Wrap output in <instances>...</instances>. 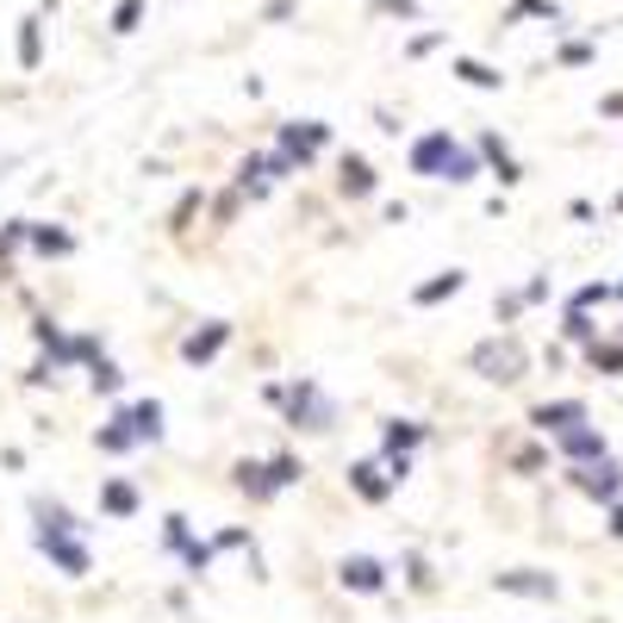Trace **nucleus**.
I'll return each mask as SVG.
<instances>
[{
    "label": "nucleus",
    "mask_w": 623,
    "mask_h": 623,
    "mask_svg": "<svg viewBox=\"0 0 623 623\" xmlns=\"http://www.w3.org/2000/svg\"><path fill=\"white\" fill-rule=\"evenodd\" d=\"M287 424H294V431H337V405L325 399V387H318V380H294V387H287Z\"/></svg>",
    "instance_id": "nucleus-1"
},
{
    "label": "nucleus",
    "mask_w": 623,
    "mask_h": 623,
    "mask_svg": "<svg viewBox=\"0 0 623 623\" xmlns=\"http://www.w3.org/2000/svg\"><path fill=\"white\" fill-rule=\"evenodd\" d=\"M524 368H530V349L517 337H486L481 349H474V374H486V380H498V387L524 380Z\"/></svg>",
    "instance_id": "nucleus-2"
},
{
    "label": "nucleus",
    "mask_w": 623,
    "mask_h": 623,
    "mask_svg": "<svg viewBox=\"0 0 623 623\" xmlns=\"http://www.w3.org/2000/svg\"><path fill=\"white\" fill-rule=\"evenodd\" d=\"M325 144H330V125L325 119H287V125H280V144H275V150H287L299 169H306L312 156L325 150Z\"/></svg>",
    "instance_id": "nucleus-3"
},
{
    "label": "nucleus",
    "mask_w": 623,
    "mask_h": 623,
    "mask_svg": "<svg viewBox=\"0 0 623 623\" xmlns=\"http://www.w3.org/2000/svg\"><path fill=\"white\" fill-rule=\"evenodd\" d=\"M567 481H574L580 493H592V498H617L623 493V467H611L605 455H599V462H580Z\"/></svg>",
    "instance_id": "nucleus-4"
},
{
    "label": "nucleus",
    "mask_w": 623,
    "mask_h": 623,
    "mask_svg": "<svg viewBox=\"0 0 623 623\" xmlns=\"http://www.w3.org/2000/svg\"><path fill=\"white\" fill-rule=\"evenodd\" d=\"M38 548H44V555L57 561V567H62L69 580H88V567H93V561H88V548H81L76 536H38Z\"/></svg>",
    "instance_id": "nucleus-5"
},
{
    "label": "nucleus",
    "mask_w": 623,
    "mask_h": 623,
    "mask_svg": "<svg viewBox=\"0 0 623 623\" xmlns=\"http://www.w3.org/2000/svg\"><path fill=\"white\" fill-rule=\"evenodd\" d=\"M530 424H536V431H548V436H561V431H574V424H586V405H580V399L536 405V412H530Z\"/></svg>",
    "instance_id": "nucleus-6"
},
{
    "label": "nucleus",
    "mask_w": 623,
    "mask_h": 623,
    "mask_svg": "<svg viewBox=\"0 0 623 623\" xmlns=\"http://www.w3.org/2000/svg\"><path fill=\"white\" fill-rule=\"evenodd\" d=\"M31 517H38V536H81V517L69 505H50V498H31Z\"/></svg>",
    "instance_id": "nucleus-7"
},
{
    "label": "nucleus",
    "mask_w": 623,
    "mask_h": 623,
    "mask_svg": "<svg viewBox=\"0 0 623 623\" xmlns=\"http://www.w3.org/2000/svg\"><path fill=\"white\" fill-rule=\"evenodd\" d=\"M449 150H455V138H449V131H424V138L412 144V169H418V175H443Z\"/></svg>",
    "instance_id": "nucleus-8"
},
{
    "label": "nucleus",
    "mask_w": 623,
    "mask_h": 623,
    "mask_svg": "<svg viewBox=\"0 0 623 623\" xmlns=\"http://www.w3.org/2000/svg\"><path fill=\"white\" fill-rule=\"evenodd\" d=\"M337 580H343L349 592H380V586H387V567H380L374 555H349V561L337 567Z\"/></svg>",
    "instance_id": "nucleus-9"
},
{
    "label": "nucleus",
    "mask_w": 623,
    "mask_h": 623,
    "mask_svg": "<svg viewBox=\"0 0 623 623\" xmlns=\"http://www.w3.org/2000/svg\"><path fill=\"white\" fill-rule=\"evenodd\" d=\"M268 187H275V162L268 156H244L237 162V200H263Z\"/></svg>",
    "instance_id": "nucleus-10"
},
{
    "label": "nucleus",
    "mask_w": 623,
    "mask_h": 623,
    "mask_svg": "<svg viewBox=\"0 0 623 623\" xmlns=\"http://www.w3.org/2000/svg\"><path fill=\"white\" fill-rule=\"evenodd\" d=\"M225 343H231V325H218V318H212V325H200L194 337L181 343V362H194V368H200V362H212Z\"/></svg>",
    "instance_id": "nucleus-11"
},
{
    "label": "nucleus",
    "mask_w": 623,
    "mask_h": 623,
    "mask_svg": "<svg viewBox=\"0 0 623 623\" xmlns=\"http://www.w3.org/2000/svg\"><path fill=\"white\" fill-rule=\"evenodd\" d=\"M231 474H237V493L244 498H275L280 493V481H275V467L268 462H237Z\"/></svg>",
    "instance_id": "nucleus-12"
},
{
    "label": "nucleus",
    "mask_w": 623,
    "mask_h": 623,
    "mask_svg": "<svg viewBox=\"0 0 623 623\" xmlns=\"http://www.w3.org/2000/svg\"><path fill=\"white\" fill-rule=\"evenodd\" d=\"M498 592H524V599H555V574H536V567H517V574H498Z\"/></svg>",
    "instance_id": "nucleus-13"
},
{
    "label": "nucleus",
    "mask_w": 623,
    "mask_h": 623,
    "mask_svg": "<svg viewBox=\"0 0 623 623\" xmlns=\"http://www.w3.org/2000/svg\"><path fill=\"white\" fill-rule=\"evenodd\" d=\"M349 486H356V498H368V505H380V498L393 493V481H387V467L380 462H356L349 467Z\"/></svg>",
    "instance_id": "nucleus-14"
},
{
    "label": "nucleus",
    "mask_w": 623,
    "mask_h": 623,
    "mask_svg": "<svg viewBox=\"0 0 623 623\" xmlns=\"http://www.w3.org/2000/svg\"><path fill=\"white\" fill-rule=\"evenodd\" d=\"M343 194H349V200H368V194H374V162H368V156H356V150H349V156H343Z\"/></svg>",
    "instance_id": "nucleus-15"
},
{
    "label": "nucleus",
    "mask_w": 623,
    "mask_h": 623,
    "mask_svg": "<svg viewBox=\"0 0 623 623\" xmlns=\"http://www.w3.org/2000/svg\"><path fill=\"white\" fill-rule=\"evenodd\" d=\"M125 424H131V436H138V443H162V405H156V399L125 405Z\"/></svg>",
    "instance_id": "nucleus-16"
},
{
    "label": "nucleus",
    "mask_w": 623,
    "mask_h": 623,
    "mask_svg": "<svg viewBox=\"0 0 623 623\" xmlns=\"http://www.w3.org/2000/svg\"><path fill=\"white\" fill-rule=\"evenodd\" d=\"M561 455H567V462H599V455H605V436L574 424V431H561Z\"/></svg>",
    "instance_id": "nucleus-17"
},
{
    "label": "nucleus",
    "mask_w": 623,
    "mask_h": 623,
    "mask_svg": "<svg viewBox=\"0 0 623 623\" xmlns=\"http://www.w3.org/2000/svg\"><path fill=\"white\" fill-rule=\"evenodd\" d=\"M31 249H38V256H69V249H76V237L62 231V225H38V218H31V237H26Z\"/></svg>",
    "instance_id": "nucleus-18"
},
{
    "label": "nucleus",
    "mask_w": 623,
    "mask_h": 623,
    "mask_svg": "<svg viewBox=\"0 0 623 623\" xmlns=\"http://www.w3.org/2000/svg\"><path fill=\"white\" fill-rule=\"evenodd\" d=\"M481 156H486V162H493V175H498V181H505V187H517V181H524V169H517V162H512V150H505V144H498L493 131H486V138H481Z\"/></svg>",
    "instance_id": "nucleus-19"
},
{
    "label": "nucleus",
    "mask_w": 623,
    "mask_h": 623,
    "mask_svg": "<svg viewBox=\"0 0 623 623\" xmlns=\"http://www.w3.org/2000/svg\"><path fill=\"white\" fill-rule=\"evenodd\" d=\"M93 443L107 455H125V449H138V436H131V424H125V412H112V424H100L93 431Z\"/></svg>",
    "instance_id": "nucleus-20"
},
{
    "label": "nucleus",
    "mask_w": 623,
    "mask_h": 623,
    "mask_svg": "<svg viewBox=\"0 0 623 623\" xmlns=\"http://www.w3.org/2000/svg\"><path fill=\"white\" fill-rule=\"evenodd\" d=\"M462 268H443V275H436V280H424V287H418V294H412V299H418V306H443V299H449V294H462Z\"/></svg>",
    "instance_id": "nucleus-21"
},
{
    "label": "nucleus",
    "mask_w": 623,
    "mask_h": 623,
    "mask_svg": "<svg viewBox=\"0 0 623 623\" xmlns=\"http://www.w3.org/2000/svg\"><path fill=\"white\" fill-rule=\"evenodd\" d=\"M100 512L131 517V512H138V486H131V481H107V486H100Z\"/></svg>",
    "instance_id": "nucleus-22"
},
{
    "label": "nucleus",
    "mask_w": 623,
    "mask_h": 623,
    "mask_svg": "<svg viewBox=\"0 0 623 623\" xmlns=\"http://www.w3.org/2000/svg\"><path fill=\"white\" fill-rule=\"evenodd\" d=\"M19 62H26V69L44 62V19H19Z\"/></svg>",
    "instance_id": "nucleus-23"
},
{
    "label": "nucleus",
    "mask_w": 623,
    "mask_h": 623,
    "mask_svg": "<svg viewBox=\"0 0 623 623\" xmlns=\"http://www.w3.org/2000/svg\"><path fill=\"white\" fill-rule=\"evenodd\" d=\"M455 76H462L467 88H505V76H498L493 62H481V57H455Z\"/></svg>",
    "instance_id": "nucleus-24"
},
{
    "label": "nucleus",
    "mask_w": 623,
    "mask_h": 623,
    "mask_svg": "<svg viewBox=\"0 0 623 623\" xmlns=\"http://www.w3.org/2000/svg\"><path fill=\"white\" fill-rule=\"evenodd\" d=\"M474 175H481V156L455 144V150H449V162H443V175H436V181H455V187H462V181H474Z\"/></svg>",
    "instance_id": "nucleus-25"
},
{
    "label": "nucleus",
    "mask_w": 623,
    "mask_h": 623,
    "mask_svg": "<svg viewBox=\"0 0 623 623\" xmlns=\"http://www.w3.org/2000/svg\"><path fill=\"white\" fill-rule=\"evenodd\" d=\"M88 387H93V393H119V387H125V374H119V362H107V356H93V362H88Z\"/></svg>",
    "instance_id": "nucleus-26"
},
{
    "label": "nucleus",
    "mask_w": 623,
    "mask_h": 623,
    "mask_svg": "<svg viewBox=\"0 0 623 623\" xmlns=\"http://www.w3.org/2000/svg\"><path fill=\"white\" fill-rule=\"evenodd\" d=\"M424 443V424H405V418H387V449H399V455H412Z\"/></svg>",
    "instance_id": "nucleus-27"
},
{
    "label": "nucleus",
    "mask_w": 623,
    "mask_h": 623,
    "mask_svg": "<svg viewBox=\"0 0 623 623\" xmlns=\"http://www.w3.org/2000/svg\"><path fill=\"white\" fill-rule=\"evenodd\" d=\"M144 7H150V0H119V13H112V31H119V38H131V31H138V19H144Z\"/></svg>",
    "instance_id": "nucleus-28"
},
{
    "label": "nucleus",
    "mask_w": 623,
    "mask_h": 623,
    "mask_svg": "<svg viewBox=\"0 0 623 623\" xmlns=\"http://www.w3.org/2000/svg\"><path fill=\"white\" fill-rule=\"evenodd\" d=\"M187 543H194V536H187V517H181V512L162 517V548H169V555H181Z\"/></svg>",
    "instance_id": "nucleus-29"
},
{
    "label": "nucleus",
    "mask_w": 623,
    "mask_h": 623,
    "mask_svg": "<svg viewBox=\"0 0 623 623\" xmlns=\"http://www.w3.org/2000/svg\"><path fill=\"white\" fill-rule=\"evenodd\" d=\"M26 237H31V218H13V225H0V256H13Z\"/></svg>",
    "instance_id": "nucleus-30"
},
{
    "label": "nucleus",
    "mask_w": 623,
    "mask_h": 623,
    "mask_svg": "<svg viewBox=\"0 0 623 623\" xmlns=\"http://www.w3.org/2000/svg\"><path fill=\"white\" fill-rule=\"evenodd\" d=\"M592 368H605V374H623V349H617V343H592Z\"/></svg>",
    "instance_id": "nucleus-31"
},
{
    "label": "nucleus",
    "mask_w": 623,
    "mask_h": 623,
    "mask_svg": "<svg viewBox=\"0 0 623 623\" xmlns=\"http://www.w3.org/2000/svg\"><path fill=\"white\" fill-rule=\"evenodd\" d=\"M512 19H561V7H555V0H517Z\"/></svg>",
    "instance_id": "nucleus-32"
},
{
    "label": "nucleus",
    "mask_w": 623,
    "mask_h": 623,
    "mask_svg": "<svg viewBox=\"0 0 623 623\" xmlns=\"http://www.w3.org/2000/svg\"><path fill=\"white\" fill-rule=\"evenodd\" d=\"M561 330H567L574 343H592V318H586V306H567V325H561Z\"/></svg>",
    "instance_id": "nucleus-33"
},
{
    "label": "nucleus",
    "mask_w": 623,
    "mask_h": 623,
    "mask_svg": "<svg viewBox=\"0 0 623 623\" xmlns=\"http://www.w3.org/2000/svg\"><path fill=\"white\" fill-rule=\"evenodd\" d=\"M212 555H218L212 543H187V548H181V561L194 567V574H206V567H212Z\"/></svg>",
    "instance_id": "nucleus-34"
},
{
    "label": "nucleus",
    "mask_w": 623,
    "mask_h": 623,
    "mask_svg": "<svg viewBox=\"0 0 623 623\" xmlns=\"http://www.w3.org/2000/svg\"><path fill=\"white\" fill-rule=\"evenodd\" d=\"M268 467H275V481H280V486L306 481V474H299V462H294V455H275V462H268Z\"/></svg>",
    "instance_id": "nucleus-35"
},
{
    "label": "nucleus",
    "mask_w": 623,
    "mask_h": 623,
    "mask_svg": "<svg viewBox=\"0 0 623 623\" xmlns=\"http://www.w3.org/2000/svg\"><path fill=\"white\" fill-rule=\"evenodd\" d=\"M374 7H380V13H399V19L418 13V0H374Z\"/></svg>",
    "instance_id": "nucleus-36"
},
{
    "label": "nucleus",
    "mask_w": 623,
    "mask_h": 623,
    "mask_svg": "<svg viewBox=\"0 0 623 623\" xmlns=\"http://www.w3.org/2000/svg\"><path fill=\"white\" fill-rule=\"evenodd\" d=\"M405 574H412V586H431V567H424V555L405 561Z\"/></svg>",
    "instance_id": "nucleus-37"
},
{
    "label": "nucleus",
    "mask_w": 623,
    "mask_h": 623,
    "mask_svg": "<svg viewBox=\"0 0 623 623\" xmlns=\"http://www.w3.org/2000/svg\"><path fill=\"white\" fill-rule=\"evenodd\" d=\"M561 62H592V44H561Z\"/></svg>",
    "instance_id": "nucleus-38"
},
{
    "label": "nucleus",
    "mask_w": 623,
    "mask_h": 623,
    "mask_svg": "<svg viewBox=\"0 0 623 623\" xmlns=\"http://www.w3.org/2000/svg\"><path fill=\"white\" fill-rule=\"evenodd\" d=\"M611 536H623V505H611Z\"/></svg>",
    "instance_id": "nucleus-39"
}]
</instances>
